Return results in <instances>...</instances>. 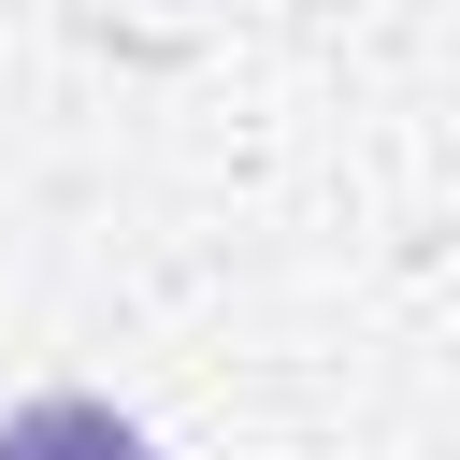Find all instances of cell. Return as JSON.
Here are the masks:
<instances>
[{
  "label": "cell",
  "instance_id": "obj_1",
  "mask_svg": "<svg viewBox=\"0 0 460 460\" xmlns=\"http://www.w3.org/2000/svg\"><path fill=\"white\" fill-rule=\"evenodd\" d=\"M0 460H158L115 402H86V388H43V402H14L0 417Z\"/></svg>",
  "mask_w": 460,
  "mask_h": 460
}]
</instances>
